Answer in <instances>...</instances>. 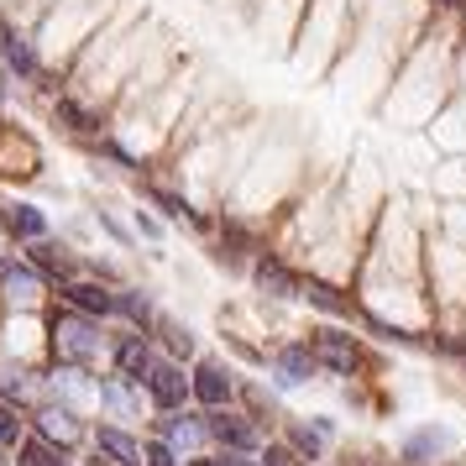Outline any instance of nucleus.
<instances>
[{"instance_id":"nucleus-1","label":"nucleus","mask_w":466,"mask_h":466,"mask_svg":"<svg viewBox=\"0 0 466 466\" xmlns=\"http://www.w3.org/2000/svg\"><path fill=\"white\" fill-rule=\"evenodd\" d=\"M53 351H58V361L85 367V361L100 357V336H95V325H89V319L64 315V319H53Z\"/></svg>"},{"instance_id":"nucleus-2","label":"nucleus","mask_w":466,"mask_h":466,"mask_svg":"<svg viewBox=\"0 0 466 466\" xmlns=\"http://www.w3.org/2000/svg\"><path fill=\"white\" fill-rule=\"evenodd\" d=\"M147 393L157 409H178V403L194 393V382L184 378V367H173V361H157L152 367V378H147Z\"/></svg>"},{"instance_id":"nucleus-3","label":"nucleus","mask_w":466,"mask_h":466,"mask_svg":"<svg viewBox=\"0 0 466 466\" xmlns=\"http://www.w3.org/2000/svg\"><path fill=\"white\" fill-rule=\"evenodd\" d=\"M315 357L330 367V372H340V378H351L357 372V361H361V351L351 346V336H336V330H319L315 336Z\"/></svg>"},{"instance_id":"nucleus-4","label":"nucleus","mask_w":466,"mask_h":466,"mask_svg":"<svg viewBox=\"0 0 466 466\" xmlns=\"http://www.w3.org/2000/svg\"><path fill=\"white\" fill-rule=\"evenodd\" d=\"M95 445H100V456H110L116 466H147V445H137L127 430L100 424V430H95Z\"/></svg>"},{"instance_id":"nucleus-5","label":"nucleus","mask_w":466,"mask_h":466,"mask_svg":"<svg viewBox=\"0 0 466 466\" xmlns=\"http://www.w3.org/2000/svg\"><path fill=\"white\" fill-rule=\"evenodd\" d=\"M315 346H283L273 357V372L283 388H299V382H309V372H315Z\"/></svg>"},{"instance_id":"nucleus-6","label":"nucleus","mask_w":466,"mask_h":466,"mask_svg":"<svg viewBox=\"0 0 466 466\" xmlns=\"http://www.w3.org/2000/svg\"><path fill=\"white\" fill-rule=\"evenodd\" d=\"M194 399L210 403V409H220V403L231 399V372L215 367V361H199V367H194Z\"/></svg>"},{"instance_id":"nucleus-7","label":"nucleus","mask_w":466,"mask_h":466,"mask_svg":"<svg viewBox=\"0 0 466 466\" xmlns=\"http://www.w3.org/2000/svg\"><path fill=\"white\" fill-rule=\"evenodd\" d=\"M116 367H121V378H131V382H147L157 361H152V351H147V346H142L137 336H127L121 346H116Z\"/></svg>"},{"instance_id":"nucleus-8","label":"nucleus","mask_w":466,"mask_h":466,"mask_svg":"<svg viewBox=\"0 0 466 466\" xmlns=\"http://www.w3.org/2000/svg\"><path fill=\"white\" fill-rule=\"evenodd\" d=\"M68 304L85 309V315H110L116 309V294L100 289V283H68Z\"/></svg>"},{"instance_id":"nucleus-9","label":"nucleus","mask_w":466,"mask_h":466,"mask_svg":"<svg viewBox=\"0 0 466 466\" xmlns=\"http://www.w3.org/2000/svg\"><path fill=\"white\" fill-rule=\"evenodd\" d=\"M210 435L220 445H231V451H257V430L247 420H231V414L226 420H210Z\"/></svg>"},{"instance_id":"nucleus-10","label":"nucleus","mask_w":466,"mask_h":466,"mask_svg":"<svg viewBox=\"0 0 466 466\" xmlns=\"http://www.w3.org/2000/svg\"><path fill=\"white\" fill-rule=\"evenodd\" d=\"M445 445H451V430H420V435H409V445H403V461H430V456H441Z\"/></svg>"},{"instance_id":"nucleus-11","label":"nucleus","mask_w":466,"mask_h":466,"mask_svg":"<svg viewBox=\"0 0 466 466\" xmlns=\"http://www.w3.org/2000/svg\"><path fill=\"white\" fill-rule=\"evenodd\" d=\"M257 289H262V294L289 299V294L299 289V283H294V273H289L283 262H273V257H268V262H257Z\"/></svg>"},{"instance_id":"nucleus-12","label":"nucleus","mask_w":466,"mask_h":466,"mask_svg":"<svg viewBox=\"0 0 466 466\" xmlns=\"http://www.w3.org/2000/svg\"><path fill=\"white\" fill-rule=\"evenodd\" d=\"M16 466H68V456H64V445H53L47 435H37V441L22 445V461Z\"/></svg>"},{"instance_id":"nucleus-13","label":"nucleus","mask_w":466,"mask_h":466,"mask_svg":"<svg viewBox=\"0 0 466 466\" xmlns=\"http://www.w3.org/2000/svg\"><path fill=\"white\" fill-rule=\"evenodd\" d=\"M5 231L11 236H43L47 220H43V210H32V205H5Z\"/></svg>"},{"instance_id":"nucleus-14","label":"nucleus","mask_w":466,"mask_h":466,"mask_svg":"<svg viewBox=\"0 0 466 466\" xmlns=\"http://www.w3.org/2000/svg\"><path fill=\"white\" fill-rule=\"evenodd\" d=\"M205 435H210V424H199V420H168L163 424V441L168 445H205Z\"/></svg>"},{"instance_id":"nucleus-15","label":"nucleus","mask_w":466,"mask_h":466,"mask_svg":"<svg viewBox=\"0 0 466 466\" xmlns=\"http://www.w3.org/2000/svg\"><path fill=\"white\" fill-rule=\"evenodd\" d=\"M37 430H43L47 441H58V445H68L74 435H79V424H74V414H68V409H47L43 420H37Z\"/></svg>"},{"instance_id":"nucleus-16","label":"nucleus","mask_w":466,"mask_h":466,"mask_svg":"<svg viewBox=\"0 0 466 466\" xmlns=\"http://www.w3.org/2000/svg\"><path fill=\"white\" fill-rule=\"evenodd\" d=\"M131 378H110V382H100V403H110V409H116V414H137V393H131L127 388Z\"/></svg>"},{"instance_id":"nucleus-17","label":"nucleus","mask_w":466,"mask_h":466,"mask_svg":"<svg viewBox=\"0 0 466 466\" xmlns=\"http://www.w3.org/2000/svg\"><path fill=\"white\" fill-rule=\"evenodd\" d=\"M0 283H5V294H11V299H32L37 289H43V278L32 273V268H16V262L0 273Z\"/></svg>"},{"instance_id":"nucleus-18","label":"nucleus","mask_w":466,"mask_h":466,"mask_svg":"<svg viewBox=\"0 0 466 466\" xmlns=\"http://www.w3.org/2000/svg\"><path fill=\"white\" fill-rule=\"evenodd\" d=\"M5 64L16 68V74H37V58H32V47L22 37H5Z\"/></svg>"},{"instance_id":"nucleus-19","label":"nucleus","mask_w":466,"mask_h":466,"mask_svg":"<svg viewBox=\"0 0 466 466\" xmlns=\"http://www.w3.org/2000/svg\"><path fill=\"white\" fill-rule=\"evenodd\" d=\"M0 393H11V399H26V393H32V382H26V372H16V367H5V372H0Z\"/></svg>"},{"instance_id":"nucleus-20","label":"nucleus","mask_w":466,"mask_h":466,"mask_svg":"<svg viewBox=\"0 0 466 466\" xmlns=\"http://www.w3.org/2000/svg\"><path fill=\"white\" fill-rule=\"evenodd\" d=\"M22 435V420H16V409H0V445H16Z\"/></svg>"},{"instance_id":"nucleus-21","label":"nucleus","mask_w":466,"mask_h":466,"mask_svg":"<svg viewBox=\"0 0 466 466\" xmlns=\"http://www.w3.org/2000/svg\"><path fill=\"white\" fill-rule=\"evenodd\" d=\"M116 309L131 319H147V299H137V294H116Z\"/></svg>"},{"instance_id":"nucleus-22","label":"nucleus","mask_w":466,"mask_h":466,"mask_svg":"<svg viewBox=\"0 0 466 466\" xmlns=\"http://www.w3.org/2000/svg\"><path fill=\"white\" fill-rule=\"evenodd\" d=\"M37 262H43L47 273H58V278L68 273V257H58V247H37Z\"/></svg>"},{"instance_id":"nucleus-23","label":"nucleus","mask_w":466,"mask_h":466,"mask_svg":"<svg viewBox=\"0 0 466 466\" xmlns=\"http://www.w3.org/2000/svg\"><path fill=\"white\" fill-rule=\"evenodd\" d=\"M289 435H294V445H299V451H309V456H319V430H304V424H294Z\"/></svg>"},{"instance_id":"nucleus-24","label":"nucleus","mask_w":466,"mask_h":466,"mask_svg":"<svg viewBox=\"0 0 466 466\" xmlns=\"http://www.w3.org/2000/svg\"><path fill=\"white\" fill-rule=\"evenodd\" d=\"M147 466H178V461H173V445L168 441H152L147 445Z\"/></svg>"},{"instance_id":"nucleus-25","label":"nucleus","mask_w":466,"mask_h":466,"mask_svg":"<svg viewBox=\"0 0 466 466\" xmlns=\"http://www.w3.org/2000/svg\"><path fill=\"white\" fill-rule=\"evenodd\" d=\"M53 388H64L68 399H85V382H79V372H58V378H53Z\"/></svg>"},{"instance_id":"nucleus-26","label":"nucleus","mask_w":466,"mask_h":466,"mask_svg":"<svg viewBox=\"0 0 466 466\" xmlns=\"http://www.w3.org/2000/svg\"><path fill=\"white\" fill-rule=\"evenodd\" d=\"M309 299H315V304H325V309H340L336 289H325V283H309Z\"/></svg>"},{"instance_id":"nucleus-27","label":"nucleus","mask_w":466,"mask_h":466,"mask_svg":"<svg viewBox=\"0 0 466 466\" xmlns=\"http://www.w3.org/2000/svg\"><path fill=\"white\" fill-rule=\"evenodd\" d=\"M268 466H299V456L294 451H283V445H268V456H262Z\"/></svg>"},{"instance_id":"nucleus-28","label":"nucleus","mask_w":466,"mask_h":466,"mask_svg":"<svg viewBox=\"0 0 466 466\" xmlns=\"http://www.w3.org/2000/svg\"><path fill=\"white\" fill-rule=\"evenodd\" d=\"M58 110H64V116H68V121H74V127H79V131H89V116H85V110H79V106H74V100H64V106H58Z\"/></svg>"},{"instance_id":"nucleus-29","label":"nucleus","mask_w":466,"mask_h":466,"mask_svg":"<svg viewBox=\"0 0 466 466\" xmlns=\"http://www.w3.org/2000/svg\"><path fill=\"white\" fill-rule=\"evenodd\" d=\"M168 346H173V351H184V357H189V351H194L189 330H168Z\"/></svg>"},{"instance_id":"nucleus-30","label":"nucleus","mask_w":466,"mask_h":466,"mask_svg":"<svg viewBox=\"0 0 466 466\" xmlns=\"http://www.w3.org/2000/svg\"><path fill=\"white\" fill-rule=\"evenodd\" d=\"M435 5H461V0H435Z\"/></svg>"},{"instance_id":"nucleus-31","label":"nucleus","mask_w":466,"mask_h":466,"mask_svg":"<svg viewBox=\"0 0 466 466\" xmlns=\"http://www.w3.org/2000/svg\"><path fill=\"white\" fill-rule=\"evenodd\" d=\"M95 466H106V461H95Z\"/></svg>"},{"instance_id":"nucleus-32","label":"nucleus","mask_w":466,"mask_h":466,"mask_svg":"<svg viewBox=\"0 0 466 466\" xmlns=\"http://www.w3.org/2000/svg\"><path fill=\"white\" fill-rule=\"evenodd\" d=\"M0 43H5V37H0Z\"/></svg>"}]
</instances>
